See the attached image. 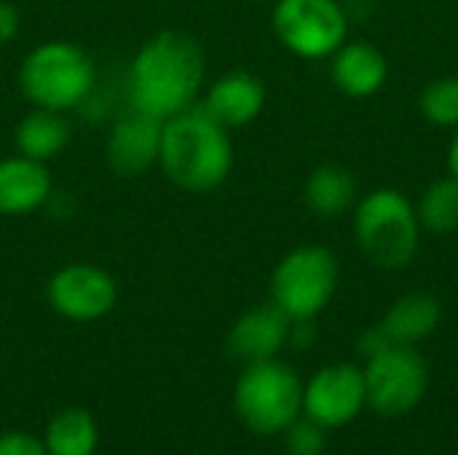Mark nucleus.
<instances>
[{
  "mask_svg": "<svg viewBox=\"0 0 458 455\" xmlns=\"http://www.w3.org/2000/svg\"><path fill=\"white\" fill-rule=\"evenodd\" d=\"M362 405H368L365 373L354 365L322 367L309 386H303V413L325 429L349 424Z\"/></svg>",
  "mask_w": 458,
  "mask_h": 455,
  "instance_id": "nucleus-10",
  "label": "nucleus"
},
{
  "mask_svg": "<svg viewBox=\"0 0 458 455\" xmlns=\"http://www.w3.org/2000/svg\"><path fill=\"white\" fill-rule=\"evenodd\" d=\"M271 24L282 46L301 59L333 56L349 32V16L338 0H276Z\"/></svg>",
  "mask_w": 458,
  "mask_h": 455,
  "instance_id": "nucleus-7",
  "label": "nucleus"
},
{
  "mask_svg": "<svg viewBox=\"0 0 458 455\" xmlns=\"http://www.w3.org/2000/svg\"><path fill=\"white\" fill-rule=\"evenodd\" d=\"M419 223L432 233H454L458 231V180L443 177L432 182L419 204Z\"/></svg>",
  "mask_w": 458,
  "mask_h": 455,
  "instance_id": "nucleus-20",
  "label": "nucleus"
},
{
  "mask_svg": "<svg viewBox=\"0 0 458 455\" xmlns=\"http://www.w3.org/2000/svg\"><path fill=\"white\" fill-rule=\"evenodd\" d=\"M0 455H48L43 440L30 432H3L0 434Z\"/></svg>",
  "mask_w": 458,
  "mask_h": 455,
  "instance_id": "nucleus-23",
  "label": "nucleus"
},
{
  "mask_svg": "<svg viewBox=\"0 0 458 455\" xmlns=\"http://www.w3.org/2000/svg\"><path fill=\"white\" fill-rule=\"evenodd\" d=\"M19 27H21L19 8L8 0H0V48L8 46L19 35Z\"/></svg>",
  "mask_w": 458,
  "mask_h": 455,
  "instance_id": "nucleus-24",
  "label": "nucleus"
},
{
  "mask_svg": "<svg viewBox=\"0 0 458 455\" xmlns=\"http://www.w3.org/2000/svg\"><path fill=\"white\" fill-rule=\"evenodd\" d=\"M448 169H451V177L458 180V131L451 142V150H448Z\"/></svg>",
  "mask_w": 458,
  "mask_h": 455,
  "instance_id": "nucleus-25",
  "label": "nucleus"
},
{
  "mask_svg": "<svg viewBox=\"0 0 458 455\" xmlns=\"http://www.w3.org/2000/svg\"><path fill=\"white\" fill-rule=\"evenodd\" d=\"M207 56L201 43L180 29H164L148 38L126 75V97L131 110L169 121L193 107L204 88Z\"/></svg>",
  "mask_w": 458,
  "mask_h": 455,
  "instance_id": "nucleus-1",
  "label": "nucleus"
},
{
  "mask_svg": "<svg viewBox=\"0 0 458 455\" xmlns=\"http://www.w3.org/2000/svg\"><path fill=\"white\" fill-rule=\"evenodd\" d=\"M164 121L129 110L118 118L105 142V161L121 177H140L158 166Z\"/></svg>",
  "mask_w": 458,
  "mask_h": 455,
  "instance_id": "nucleus-11",
  "label": "nucleus"
},
{
  "mask_svg": "<svg viewBox=\"0 0 458 455\" xmlns=\"http://www.w3.org/2000/svg\"><path fill=\"white\" fill-rule=\"evenodd\" d=\"M51 190V172L43 161L19 153L0 158V215H32L48 204Z\"/></svg>",
  "mask_w": 458,
  "mask_h": 455,
  "instance_id": "nucleus-14",
  "label": "nucleus"
},
{
  "mask_svg": "<svg viewBox=\"0 0 458 455\" xmlns=\"http://www.w3.org/2000/svg\"><path fill=\"white\" fill-rule=\"evenodd\" d=\"M48 455H94L99 445V429L89 410L64 408L59 410L43 434Z\"/></svg>",
  "mask_w": 458,
  "mask_h": 455,
  "instance_id": "nucleus-18",
  "label": "nucleus"
},
{
  "mask_svg": "<svg viewBox=\"0 0 458 455\" xmlns=\"http://www.w3.org/2000/svg\"><path fill=\"white\" fill-rule=\"evenodd\" d=\"M16 83L32 107L67 113L91 97L97 64L91 54L72 40H46L21 59Z\"/></svg>",
  "mask_w": 458,
  "mask_h": 455,
  "instance_id": "nucleus-3",
  "label": "nucleus"
},
{
  "mask_svg": "<svg viewBox=\"0 0 458 455\" xmlns=\"http://www.w3.org/2000/svg\"><path fill=\"white\" fill-rule=\"evenodd\" d=\"M421 113L435 126H458V78L432 80L421 94Z\"/></svg>",
  "mask_w": 458,
  "mask_h": 455,
  "instance_id": "nucleus-21",
  "label": "nucleus"
},
{
  "mask_svg": "<svg viewBox=\"0 0 458 455\" xmlns=\"http://www.w3.org/2000/svg\"><path fill=\"white\" fill-rule=\"evenodd\" d=\"M325 426L311 418H298L284 429V445L290 455H322L325 451Z\"/></svg>",
  "mask_w": 458,
  "mask_h": 455,
  "instance_id": "nucleus-22",
  "label": "nucleus"
},
{
  "mask_svg": "<svg viewBox=\"0 0 458 455\" xmlns=\"http://www.w3.org/2000/svg\"><path fill=\"white\" fill-rule=\"evenodd\" d=\"M389 75V64L384 54L368 40L344 43L333 54V80L335 86L354 99L376 94Z\"/></svg>",
  "mask_w": 458,
  "mask_h": 455,
  "instance_id": "nucleus-15",
  "label": "nucleus"
},
{
  "mask_svg": "<svg viewBox=\"0 0 458 455\" xmlns=\"http://www.w3.org/2000/svg\"><path fill=\"white\" fill-rule=\"evenodd\" d=\"M158 166L164 177L188 193L217 190L233 169L231 129L215 121L199 102L161 126Z\"/></svg>",
  "mask_w": 458,
  "mask_h": 455,
  "instance_id": "nucleus-2",
  "label": "nucleus"
},
{
  "mask_svg": "<svg viewBox=\"0 0 458 455\" xmlns=\"http://www.w3.org/2000/svg\"><path fill=\"white\" fill-rule=\"evenodd\" d=\"M338 284V260L327 247H298L279 260L271 276V303L290 319H314Z\"/></svg>",
  "mask_w": 458,
  "mask_h": 455,
  "instance_id": "nucleus-6",
  "label": "nucleus"
},
{
  "mask_svg": "<svg viewBox=\"0 0 458 455\" xmlns=\"http://www.w3.org/2000/svg\"><path fill=\"white\" fill-rule=\"evenodd\" d=\"M443 319L440 303L427 292H411L400 298L384 316L381 330L394 346H416L429 338Z\"/></svg>",
  "mask_w": 458,
  "mask_h": 455,
  "instance_id": "nucleus-17",
  "label": "nucleus"
},
{
  "mask_svg": "<svg viewBox=\"0 0 458 455\" xmlns=\"http://www.w3.org/2000/svg\"><path fill=\"white\" fill-rule=\"evenodd\" d=\"M303 196H306V206L314 215L330 220V217L344 215L354 204L357 182L349 169H344L338 164H325L311 172V177L306 180Z\"/></svg>",
  "mask_w": 458,
  "mask_h": 455,
  "instance_id": "nucleus-19",
  "label": "nucleus"
},
{
  "mask_svg": "<svg viewBox=\"0 0 458 455\" xmlns=\"http://www.w3.org/2000/svg\"><path fill=\"white\" fill-rule=\"evenodd\" d=\"M239 418L258 434H279L303 413V383L298 373L274 359L244 365L233 389Z\"/></svg>",
  "mask_w": 458,
  "mask_h": 455,
  "instance_id": "nucleus-5",
  "label": "nucleus"
},
{
  "mask_svg": "<svg viewBox=\"0 0 458 455\" xmlns=\"http://www.w3.org/2000/svg\"><path fill=\"white\" fill-rule=\"evenodd\" d=\"M354 233L368 260L386 271L411 265L419 252V215L408 196L394 188L373 190L360 201Z\"/></svg>",
  "mask_w": 458,
  "mask_h": 455,
  "instance_id": "nucleus-4",
  "label": "nucleus"
},
{
  "mask_svg": "<svg viewBox=\"0 0 458 455\" xmlns=\"http://www.w3.org/2000/svg\"><path fill=\"white\" fill-rule=\"evenodd\" d=\"M429 383L424 357L413 346H389L368 359L365 394L368 405L381 416H403L413 410Z\"/></svg>",
  "mask_w": 458,
  "mask_h": 455,
  "instance_id": "nucleus-8",
  "label": "nucleus"
},
{
  "mask_svg": "<svg viewBox=\"0 0 458 455\" xmlns=\"http://www.w3.org/2000/svg\"><path fill=\"white\" fill-rule=\"evenodd\" d=\"M290 322L293 319L274 303L250 308L236 319V324L228 333L231 357L244 365L274 359L290 341Z\"/></svg>",
  "mask_w": 458,
  "mask_h": 455,
  "instance_id": "nucleus-12",
  "label": "nucleus"
},
{
  "mask_svg": "<svg viewBox=\"0 0 458 455\" xmlns=\"http://www.w3.org/2000/svg\"><path fill=\"white\" fill-rule=\"evenodd\" d=\"M51 311L67 322L89 324L105 319L118 303V284L110 271L94 263H67L46 284Z\"/></svg>",
  "mask_w": 458,
  "mask_h": 455,
  "instance_id": "nucleus-9",
  "label": "nucleus"
},
{
  "mask_svg": "<svg viewBox=\"0 0 458 455\" xmlns=\"http://www.w3.org/2000/svg\"><path fill=\"white\" fill-rule=\"evenodd\" d=\"M199 105L225 129H239L252 123L263 113L266 86L258 75L247 70H231L207 86Z\"/></svg>",
  "mask_w": 458,
  "mask_h": 455,
  "instance_id": "nucleus-13",
  "label": "nucleus"
},
{
  "mask_svg": "<svg viewBox=\"0 0 458 455\" xmlns=\"http://www.w3.org/2000/svg\"><path fill=\"white\" fill-rule=\"evenodd\" d=\"M70 139H72V126L67 115L56 110H43V107H32L27 115H21V121L13 129L16 153L43 161V164L64 153Z\"/></svg>",
  "mask_w": 458,
  "mask_h": 455,
  "instance_id": "nucleus-16",
  "label": "nucleus"
}]
</instances>
